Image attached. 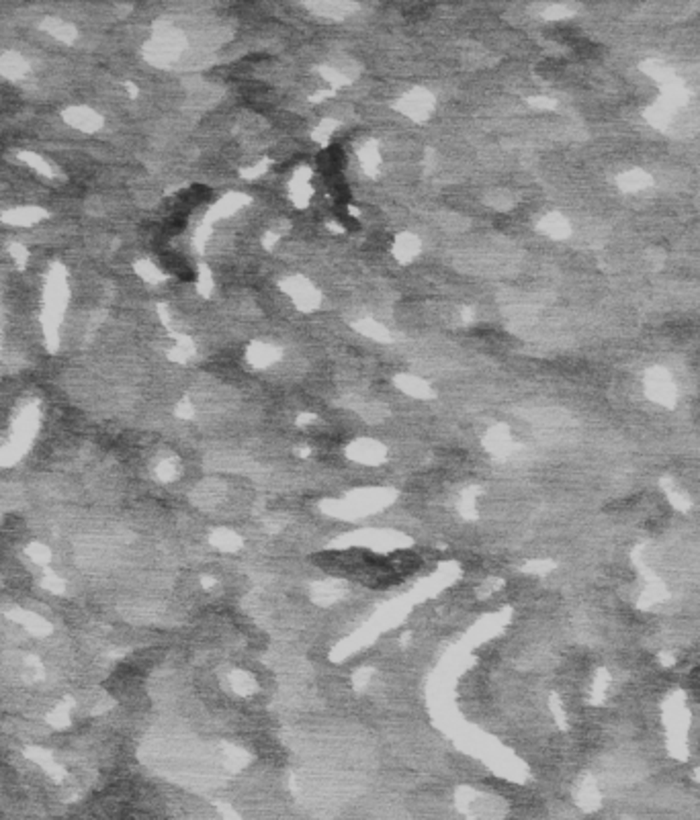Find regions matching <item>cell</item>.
Here are the masks:
<instances>
[{
    "label": "cell",
    "mask_w": 700,
    "mask_h": 820,
    "mask_svg": "<svg viewBox=\"0 0 700 820\" xmlns=\"http://www.w3.org/2000/svg\"><path fill=\"white\" fill-rule=\"evenodd\" d=\"M647 389L652 393L653 399L661 401V403H670L674 397V385L670 381V376L666 371L661 369H655L647 376Z\"/></svg>",
    "instance_id": "6da1fadb"
},
{
    "label": "cell",
    "mask_w": 700,
    "mask_h": 820,
    "mask_svg": "<svg viewBox=\"0 0 700 820\" xmlns=\"http://www.w3.org/2000/svg\"><path fill=\"white\" fill-rule=\"evenodd\" d=\"M619 185L623 190H628V192L641 190V188L649 187V176L643 170H628L619 178Z\"/></svg>",
    "instance_id": "7a4b0ae2"
},
{
    "label": "cell",
    "mask_w": 700,
    "mask_h": 820,
    "mask_svg": "<svg viewBox=\"0 0 700 820\" xmlns=\"http://www.w3.org/2000/svg\"><path fill=\"white\" fill-rule=\"evenodd\" d=\"M543 225H545L547 234L555 235V237H563V235H567V223H565V219H561L559 215H551V217H547Z\"/></svg>",
    "instance_id": "3957f363"
}]
</instances>
